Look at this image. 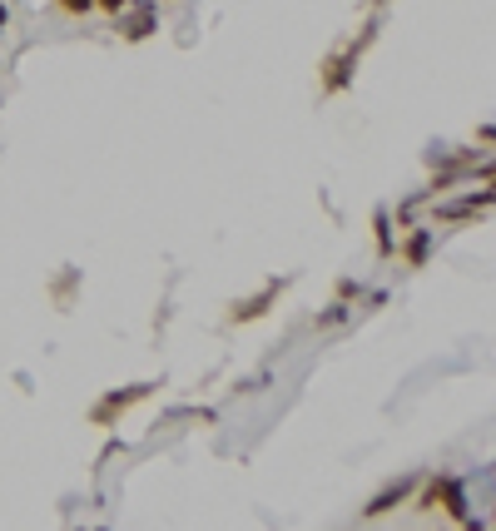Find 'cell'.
Returning a JSON list of instances; mask_svg holds the SVG:
<instances>
[{"label": "cell", "mask_w": 496, "mask_h": 531, "mask_svg": "<svg viewBox=\"0 0 496 531\" xmlns=\"http://www.w3.org/2000/svg\"><path fill=\"white\" fill-rule=\"evenodd\" d=\"M372 40H377V20H372L358 40H348L343 50H333V55L323 60V70H318V90H323V95H343V90L353 85V75H358V65H363Z\"/></svg>", "instance_id": "obj_1"}, {"label": "cell", "mask_w": 496, "mask_h": 531, "mask_svg": "<svg viewBox=\"0 0 496 531\" xmlns=\"http://www.w3.org/2000/svg\"><path fill=\"white\" fill-rule=\"evenodd\" d=\"M422 482V477H417ZM417 512H442L452 517L457 527H477V517L467 512V487L457 477H427L422 482V497H417Z\"/></svg>", "instance_id": "obj_2"}, {"label": "cell", "mask_w": 496, "mask_h": 531, "mask_svg": "<svg viewBox=\"0 0 496 531\" xmlns=\"http://www.w3.org/2000/svg\"><path fill=\"white\" fill-rule=\"evenodd\" d=\"M110 25H115V35H120L124 45L149 40V35L159 30V0H129V5H124Z\"/></svg>", "instance_id": "obj_3"}, {"label": "cell", "mask_w": 496, "mask_h": 531, "mask_svg": "<svg viewBox=\"0 0 496 531\" xmlns=\"http://www.w3.org/2000/svg\"><path fill=\"white\" fill-rule=\"evenodd\" d=\"M149 393H154V383H129V388H115V393H105V398L90 407V422H95V427H115L124 412H134Z\"/></svg>", "instance_id": "obj_4"}, {"label": "cell", "mask_w": 496, "mask_h": 531, "mask_svg": "<svg viewBox=\"0 0 496 531\" xmlns=\"http://www.w3.org/2000/svg\"><path fill=\"white\" fill-rule=\"evenodd\" d=\"M487 209H492V189L462 194V199H452V204H437V209H432V229H437V224H467V219H482Z\"/></svg>", "instance_id": "obj_5"}, {"label": "cell", "mask_w": 496, "mask_h": 531, "mask_svg": "<svg viewBox=\"0 0 496 531\" xmlns=\"http://www.w3.org/2000/svg\"><path fill=\"white\" fill-rule=\"evenodd\" d=\"M432 239H437V229H432V224H417V229H407V239H402L392 254H397L407 268H427V259H432Z\"/></svg>", "instance_id": "obj_6"}, {"label": "cell", "mask_w": 496, "mask_h": 531, "mask_svg": "<svg viewBox=\"0 0 496 531\" xmlns=\"http://www.w3.org/2000/svg\"><path fill=\"white\" fill-rule=\"evenodd\" d=\"M412 492H417V477H402V482L382 487V492L372 497L368 507H363V522H372V517H387V512H397L402 502H412Z\"/></svg>", "instance_id": "obj_7"}, {"label": "cell", "mask_w": 496, "mask_h": 531, "mask_svg": "<svg viewBox=\"0 0 496 531\" xmlns=\"http://www.w3.org/2000/svg\"><path fill=\"white\" fill-rule=\"evenodd\" d=\"M288 288V278H273V283H263V293H253V298H244V303H234V323H253V318H263L273 303H278V293Z\"/></svg>", "instance_id": "obj_8"}, {"label": "cell", "mask_w": 496, "mask_h": 531, "mask_svg": "<svg viewBox=\"0 0 496 531\" xmlns=\"http://www.w3.org/2000/svg\"><path fill=\"white\" fill-rule=\"evenodd\" d=\"M372 239H377V254H382V259H392L397 239H392V214H387V209H377V214H372Z\"/></svg>", "instance_id": "obj_9"}, {"label": "cell", "mask_w": 496, "mask_h": 531, "mask_svg": "<svg viewBox=\"0 0 496 531\" xmlns=\"http://www.w3.org/2000/svg\"><path fill=\"white\" fill-rule=\"evenodd\" d=\"M343 318H348V303H338V298H333V303L318 313V328H338Z\"/></svg>", "instance_id": "obj_10"}, {"label": "cell", "mask_w": 496, "mask_h": 531, "mask_svg": "<svg viewBox=\"0 0 496 531\" xmlns=\"http://www.w3.org/2000/svg\"><path fill=\"white\" fill-rule=\"evenodd\" d=\"M55 10H60V15H70V20H80V15H90V10H95V0H55Z\"/></svg>", "instance_id": "obj_11"}, {"label": "cell", "mask_w": 496, "mask_h": 531, "mask_svg": "<svg viewBox=\"0 0 496 531\" xmlns=\"http://www.w3.org/2000/svg\"><path fill=\"white\" fill-rule=\"evenodd\" d=\"M358 293H363V283H358V278H338V303H353Z\"/></svg>", "instance_id": "obj_12"}, {"label": "cell", "mask_w": 496, "mask_h": 531, "mask_svg": "<svg viewBox=\"0 0 496 531\" xmlns=\"http://www.w3.org/2000/svg\"><path fill=\"white\" fill-rule=\"evenodd\" d=\"M124 5H129V0H95V10H105V15H110V20H115V15H120Z\"/></svg>", "instance_id": "obj_13"}, {"label": "cell", "mask_w": 496, "mask_h": 531, "mask_svg": "<svg viewBox=\"0 0 496 531\" xmlns=\"http://www.w3.org/2000/svg\"><path fill=\"white\" fill-rule=\"evenodd\" d=\"M5 30H10V5L0 0V35H5Z\"/></svg>", "instance_id": "obj_14"}, {"label": "cell", "mask_w": 496, "mask_h": 531, "mask_svg": "<svg viewBox=\"0 0 496 531\" xmlns=\"http://www.w3.org/2000/svg\"><path fill=\"white\" fill-rule=\"evenodd\" d=\"M372 5H387V0H372Z\"/></svg>", "instance_id": "obj_15"}]
</instances>
